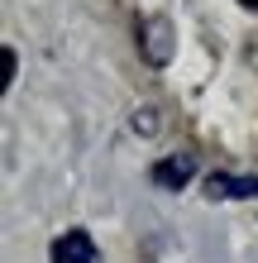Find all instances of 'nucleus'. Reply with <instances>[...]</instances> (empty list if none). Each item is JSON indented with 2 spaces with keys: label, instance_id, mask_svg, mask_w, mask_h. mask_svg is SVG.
I'll return each mask as SVG.
<instances>
[{
  "label": "nucleus",
  "instance_id": "obj_4",
  "mask_svg": "<svg viewBox=\"0 0 258 263\" xmlns=\"http://www.w3.org/2000/svg\"><path fill=\"white\" fill-rule=\"evenodd\" d=\"M191 173H196V158H191V153H177V158L153 163V182H158V187H168V192L187 187V182H191Z\"/></svg>",
  "mask_w": 258,
  "mask_h": 263
},
{
  "label": "nucleus",
  "instance_id": "obj_6",
  "mask_svg": "<svg viewBox=\"0 0 258 263\" xmlns=\"http://www.w3.org/2000/svg\"><path fill=\"white\" fill-rule=\"evenodd\" d=\"M244 5H249V10H258V0H244Z\"/></svg>",
  "mask_w": 258,
  "mask_h": 263
},
{
  "label": "nucleus",
  "instance_id": "obj_1",
  "mask_svg": "<svg viewBox=\"0 0 258 263\" xmlns=\"http://www.w3.org/2000/svg\"><path fill=\"white\" fill-rule=\"evenodd\" d=\"M53 263H101L96 239H91L86 230H63V235L53 239Z\"/></svg>",
  "mask_w": 258,
  "mask_h": 263
},
{
  "label": "nucleus",
  "instance_id": "obj_3",
  "mask_svg": "<svg viewBox=\"0 0 258 263\" xmlns=\"http://www.w3.org/2000/svg\"><path fill=\"white\" fill-rule=\"evenodd\" d=\"M139 48H144V58H148L153 67H163V63L172 58V24H168V20H148Z\"/></svg>",
  "mask_w": 258,
  "mask_h": 263
},
{
  "label": "nucleus",
  "instance_id": "obj_5",
  "mask_svg": "<svg viewBox=\"0 0 258 263\" xmlns=\"http://www.w3.org/2000/svg\"><path fill=\"white\" fill-rule=\"evenodd\" d=\"M14 67H19V58H14V48H5V77H0V82H5V86L14 82Z\"/></svg>",
  "mask_w": 258,
  "mask_h": 263
},
{
  "label": "nucleus",
  "instance_id": "obj_2",
  "mask_svg": "<svg viewBox=\"0 0 258 263\" xmlns=\"http://www.w3.org/2000/svg\"><path fill=\"white\" fill-rule=\"evenodd\" d=\"M206 196H210V201H253V196H258V177L210 173V177H206Z\"/></svg>",
  "mask_w": 258,
  "mask_h": 263
}]
</instances>
